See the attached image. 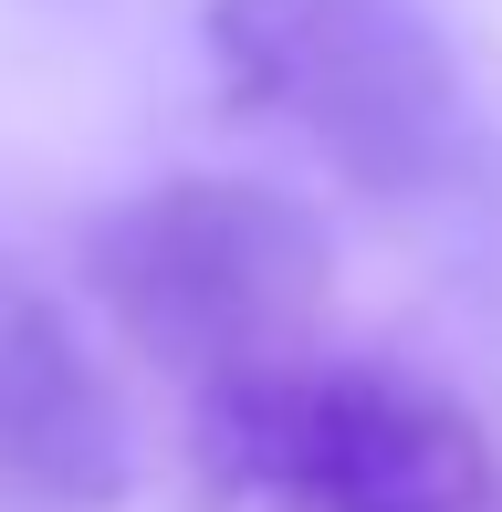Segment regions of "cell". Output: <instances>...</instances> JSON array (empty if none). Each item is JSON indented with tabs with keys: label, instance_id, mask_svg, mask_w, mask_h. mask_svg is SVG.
Instances as JSON below:
<instances>
[{
	"label": "cell",
	"instance_id": "obj_3",
	"mask_svg": "<svg viewBox=\"0 0 502 512\" xmlns=\"http://www.w3.org/2000/svg\"><path fill=\"white\" fill-rule=\"evenodd\" d=\"M199 460L262 512H492V429L377 356H304L199 398Z\"/></svg>",
	"mask_w": 502,
	"mask_h": 512
},
{
	"label": "cell",
	"instance_id": "obj_4",
	"mask_svg": "<svg viewBox=\"0 0 502 512\" xmlns=\"http://www.w3.org/2000/svg\"><path fill=\"white\" fill-rule=\"evenodd\" d=\"M136 471L126 398L74 304L0 251V512H105Z\"/></svg>",
	"mask_w": 502,
	"mask_h": 512
},
{
	"label": "cell",
	"instance_id": "obj_1",
	"mask_svg": "<svg viewBox=\"0 0 502 512\" xmlns=\"http://www.w3.org/2000/svg\"><path fill=\"white\" fill-rule=\"evenodd\" d=\"M210 74L356 199H440L482 136L429 0H210Z\"/></svg>",
	"mask_w": 502,
	"mask_h": 512
},
{
	"label": "cell",
	"instance_id": "obj_2",
	"mask_svg": "<svg viewBox=\"0 0 502 512\" xmlns=\"http://www.w3.org/2000/svg\"><path fill=\"white\" fill-rule=\"evenodd\" d=\"M84 293L178 387H241L325 345V230L262 178H157L84 230Z\"/></svg>",
	"mask_w": 502,
	"mask_h": 512
}]
</instances>
